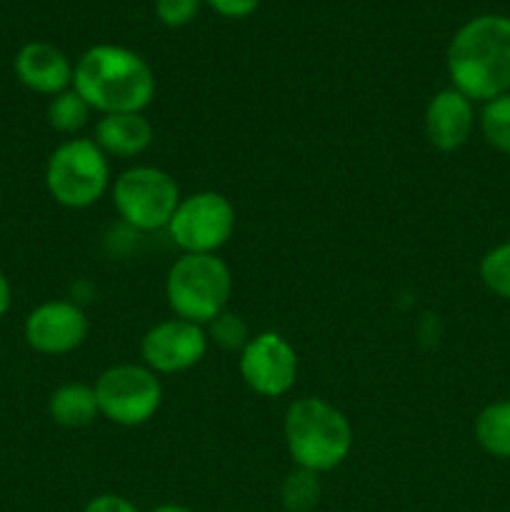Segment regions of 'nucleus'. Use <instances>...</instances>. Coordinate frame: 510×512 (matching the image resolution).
<instances>
[{
	"label": "nucleus",
	"mask_w": 510,
	"mask_h": 512,
	"mask_svg": "<svg viewBox=\"0 0 510 512\" xmlns=\"http://www.w3.org/2000/svg\"><path fill=\"white\" fill-rule=\"evenodd\" d=\"M450 88L473 103H488L510 93V18L475 15L455 30L445 53Z\"/></svg>",
	"instance_id": "nucleus-1"
},
{
	"label": "nucleus",
	"mask_w": 510,
	"mask_h": 512,
	"mask_svg": "<svg viewBox=\"0 0 510 512\" xmlns=\"http://www.w3.org/2000/svg\"><path fill=\"white\" fill-rule=\"evenodd\" d=\"M73 90L103 115L143 113L155 98V73L135 50L98 43L75 63Z\"/></svg>",
	"instance_id": "nucleus-2"
},
{
	"label": "nucleus",
	"mask_w": 510,
	"mask_h": 512,
	"mask_svg": "<svg viewBox=\"0 0 510 512\" xmlns=\"http://www.w3.org/2000/svg\"><path fill=\"white\" fill-rule=\"evenodd\" d=\"M283 435L295 468L318 475L343 465L353 450V425L348 415L315 395L290 403Z\"/></svg>",
	"instance_id": "nucleus-3"
},
{
	"label": "nucleus",
	"mask_w": 510,
	"mask_h": 512,
	"mask_svg": "<svg viewBox=\"0 0 510 512\" xmlns=\"http://www.w3.org/2000/svg\"><path fill=\"white\" fill-rule=\"evenodd\" d=\"M233 275L218 255L183 253L165 275V300L175 318L208 325L228 310Z\"/></svg>",
	"instance_id": "nucleus-4"
},
{
	"label": "nucleus",
	"mask_w": 510,
	"mask_h": 512,
	"mask_svg": "<svg viewBox=\"0 0 510 512\" xmlns=\"http://www.w3.org/2000/svg\"><path fill=\"white\" fill-rule=\"evenodd\" d=\"M108 185V155L93 138H70L50 153L45 165V188L63 208H90L103 198Z\"/></svg>",
	"instance_id": "nucleus-5"
},
{
	"label": "nucleus",
	"mask_w": 510,
	"mask_h": 512,
	"mask_svg": "<svg viewBox=\"0 0 510 512\" xmlns=\"http://www.w3.org/2000/svg\"><path fill=\"white\" fill-rule=\"evenodd\" d=\"M113 205L123 223L135 230L168 228L180 203V188L173 175L155 165H135L123 170L113 183Z\"/></svg>",
	"instance_id": "nucleus-6"
},
{
	"label": "nucleus",
	"mask_w": 510,
	"mask_h": 512,
	"mask_svg": "<svg viewBox=\"0 0 510 512\" xmlns=\"http://www.w3.org/2000/svg\"><path fill=\"white\" fill-rule=\"evenodd\" d=\"M95 398L103 418L120 428H138L155 418L163 403L160 378L143 363H120L95 380Z\"/></svg>",
	"instance_id": "nucleus-7"
},
{
	"label": "nucleus",
	"mask_w": 510,
	"mask_h": 512,
	"mask_svg": "<svg viewBox=\"0 0 510 512\" xmlns=\"http://www.w3.org/2000/svg\"><path fill=\"white\" fill-rule=\"evenodd\" d=\"M235 208L223 193L200 190V193L180 198L168 233L183 253L218 255V250L233 238Z\"/></svg>",
	"instance_id": "nucleus-8"
},
{
	"label": "nucleus",
	"mask_w": 510,
	"mask_h": 512,
	"mask_svg": "<svg viewBox=\"0 0 510 512\" xmlns=\"http://www.w3.org/2000/svg\"><path fill=\"white\" fill-rule=\"evenodd\" d=\"M238 355L240 378L260 398H280L298 380V353L273 330L253 335Z\"/></svg>",
	"instance_id": "nucleus-9"
},
{
	"label": "nucleus",
	"mask_w": 510,
	"mask_h": 512,
	"mask_svg": "<svg viewBox=\"0 0 510 512\" xmlns=\"http://www.w3.org/2000/svg\"><path fill=\"white\" fill-rule=\"evenodd\" d=\"M208 353V333L203 325L170 318L153 325L140 340V358L155 375H175L195 368Z\"/></svg>",
	"instance_id": "nucleus-10"
},
{
	"label": "nucleus",
	"mask_w": 510,
	"mask_h": 512,
	"mask_svg": "<svg viewBox=\"0 0 510 512\" xmlns=\"http://www.w3.org/2000/svg\"><path fill=\"white\" fill-rule=\"evenodd\" d=\"M88 315L70 300H48L25 318V343L40 355H68L88 338Z\"/></svg>",
	"instance_id": "nucleus-11"
},
{
	"label": "nucleus",
	"mask_w": 510,
	"mask_h": 512,
	"mask_svg": "<svg viewBox=\"0 0 510 512\" xmlns=\"http://www.w3.org/2000/svg\"><path fill=\"white\" fill-rule=\"evenodd\" d=\"M15 78L28 90L40 95H58L63 90L73 88V70L68 55L53 43L45 40H30L15 53L13 60Z\"/></svg>",
	"instance_id": "nucleus-12"
},
{
	"label": "nucleus",
	"mask_w": 510,
	"mask_h": 512,
	"mask_svg": "<svg viewBox=\"0 0 510 512\" xmlns=\"http://www.w3.org/2000/svg\"><path fill=\"white\" fill-rule=\"evenodd\" d=\"M475 128V103L460 90L445 88L430 98L425 108V135L443 153L463 148Z\"/></svg>",
	"instance_id": "nucleus-13"
},
{
	"label": "nucleus",
	"mask_w": 510,
	"mask_h": 512,
	"mask_svg": "<svg viewBox=\"0 0 510 512\" xmlns=\"http://www.w3.org/2000/svg\"><path fill=\"white\" fill-rule=\"evenodd\" d=\"M93 140L108 158H135L153 143V125L143 113L103 115L95 125Z\"/></svg>",
	"instance_id": "nucleus-14"
},
{
	"label": "nucleus",
	"mask_w": 510,
	"mask_h": 512,
	"mask_svg": "<svg viewBox=\"0 0 510 512\" xmlns=\"http://www.w3.org/2000/svg\"><path fill=\"white\" fill-rule=\"evenodd\" d=\"M48 413L60 428H88L100 418L98 398L93 385L65 383L55 388L48 398Z\"/></svg>",
	"instance_id": "nucleus-15"
},
{
	"label": "nucleus",
	"mask_w": 510,
	"mask_h": 512,
	"mask_svg": "<svg viewBox=\"0 0 510 512\" xmlns=\"http://www.w3.org/2000/svg\"><path fill=\"white\" fill-rule=\"evenodd\" d=\"M475 443L498 460H510V400L485 405L473 425Z\"/></svg>",
	"instance_id": "nucleus-16"
},
{
	"label": "nucleus",
	"mask_w": 510,
	"mask_h": 512,
	"mask_svg": "<svg viewBox=\"0 0 510 512\" xmlns=\"http://www.w3.org/2000/svg\"><path fill=\"white\" fill-rule=\"evenodd\" d=\"M90 113H93V108L73 88H68L50 98L45 118H48V125L55 133L75 135L88 125Z\"/></svg>",
	"instance_id": "nucleus-17"
},
{
	"label": "nucleus",
	"mask_w": 510,
	"mask_h": 512,
	"mask_svg": "<svg viewBox=\"0 0 510 512\" xmlns=\"http://www.w3.org/2000/svg\"><path fill=\"white\" fill-rule=\"evenodd\" d=\"M320 498H323V485H320L318 473L295 468L280 483V503L288 512L315 510L320 505Z\"/></svg>",
	"instance_id": "nucleus-18"
},
{
	"label": "nucleus",
	"mask_w": 510,
	"mask_h": 512,
	"mask_svg": "<svg viewBox=\"0 0 510 512\" xmlns=\"http://www.w3.org/2000/svg\"><path fill=\"white\" fill-rule=\"evenodd\" d=\"M478 125L490 148L510 155V93L498 95V98L483 103Z\"/></svg>",
	"instance_id": "nucleus-19"
},
{
	"label": "nucleus",
	"mask_w": 510,
	"mask_h": 512,
	"mask_svg": "<svg viewBox=\"0 0 510 512\" xmlns=\"http://www.w3.org/2000/svg\"><path fill=\"white\" fill-rule=\"evenodd\" d=\"M480 280L498 298L510 300V240L495 245L480 260Z\"/></svg>",
	"instance_id": "nucleus-20"
},
{
	"label": "nucleus",
	"mask_w": 510,
	"mask_h": 512,
	"mask_svg": "<svg viewBox=\"0 0 510 512\" xmlns=\"http://www.w3.org/2000/svg\"><path fill=\"white\" fill-rule=\"evenodd\" d=\"M205 328H208L205 330V333H208V340H213V343L220 345L223 350H230V353H235V350L240 353V350L250 343V338H253L243 315L230 313V310H223V313L215 320H210Z\"/></svg>",
	"instance_id": "nucleus-21"
},
{
	"label": "nucleus",
	"mask_w": 510,
	"mask_h": 512,
	"mask_svg": "<svg viewBox=\"0 0 510 512\" xmlns=\"http://www.w3.org/2000/svg\"><path fill=\"white\" fill-rule=\"evenodd\" d=\"M203 0H155V18L165 28H185L200 13Z\"/></svg>",
	"instance_id": "nucleus-22"
},
{
	"label": "nucleus",
	"mask_w": 510,
	"mask_h": 512,
	"mask_svg": "<svg viewBox=\"0 0 510 512\" xmlns=\"http://www.w3.org/2000/svg\"><path fill=\"white\" fill-rule=\"evenodd\" d=\"M218 15L230 20H240L253 15L260 8V0H205Z\"/></svg>",
	"instance_id": "nucleus-23"
},
{
	"label": "nucleus",
	"mask_w": 510,
	"mask_h": 512,
	"mask_svg": "<svg viewBox=\"0 0 510 512\" xmlns=\"http://www.w3.org/2000/svg\"><path fill=\"white\" fill-rule=\"evenodd\" d=\"M83 512H140L135 508V503H130L128 498L123 495H115V493H103V495H95L85 503Z\"/></svg>",
	"instance_id": "nucleus-24"
},
{
	"label": "nucleus",
	"mask_w": 510,
	"mask_h": 512,
	"mask_svg": "<svg viewBox=\"0 0 510 512\" xmlns=\"http://www.w3.org/2000/svg\"><path fill=\"white\" fill-rule=\"evenodd\" d=\"M10 305H13V288H10L8 275H5L3 270H0V318H3V315L8 313Z\"/></svg>",
	"instance_id": "nucleus-25"
},
{
	"label": "nucleus",
	"mask_w": 510,
	"mask_h": 512,
	"mask_svg": "<svg viewBox=\"0 0 510 512\" xmlns=\"http://www.w3.org/2000/svg\"><path fill=\"white\" fill-rule=\"evenodd\" d=\"M150 512H193V510L178 503H165V505H158V508H153Z\"/></svg>",
	"instance_id": "nucleus-26"
}]
</instances>
